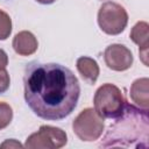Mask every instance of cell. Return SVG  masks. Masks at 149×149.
<instances>
[{
	"label": "cell",
	"instance_id": "1",
	"mask_svg": "<svg viewBox=\"0 0 149 149\" xmlns=\"http://www.w3.org/2000/svg\"><path fill=\"white\" fill-rule=\"evenodd\" d=\"M24 100L38 118L57 121L76 108L80 85L73 72L57 63L31 62L23 76Z\"/></svg>",
	"mask_w": 149,
	"mask_h": 149
},
{
	"label": "cell",
	"instance_id": "2",
	"mask_svg": "<svg viewBox=\"0 0 149 149\" xmlns=\"http://www.w3.org/2000/svg\"><path fill=\"white\" fill-rule=\"evenodd\" d=\"M148 111L126 102L122 114L115 118L101 140L100 147H148Z\"/></svg>",
	"mask_w": 149,
	"mask_h": 149
},
{
	"label": "cell",
	"instance_id": "3",
	"mask_svg": "<svg viewBox=\"0 0 149 149\" xmlns=\"http://www.w3.org/2000/svg\"><path fill=\"white\" fill-rule=\"evenodd\" d=\"M126 102L122 91L111 83L99 86L93 97L94 109L104 119H115L120 116Z\"/></svg>",
	"mask_w": 149,
	"mask_h": 149
},
{
	"label": "cell",
	"instance_id": "4",
	"mask_svg": "<svg viewBox=\"0 0 149 149\" xmlns=\"http://www.w3.org/2000/svg\"><path fill=\"white\" fill-rule=\"evenodd\" d=\"M98 24L107 35L121 34L128 23V13L118 2L106 1L98 10Z\"/></svg>",
	"mask_w": 149,
	"mask_h": 149
},
{
	"label": "cell",
	"instance_id": "5",
	"mask_svg": "<svg viewBox=\"0 0 149 149\" xmlns=\"http://www.w3.org/2000/svg\"><path fill=\"white\" fill-rule=\"evenodd\" d=\"M105 122L94 108L83 109L73 120L72 129L77 137L84 142L97 141L104 133Z\"/></svg>",
	"mask_w": 149,
	"mask_h": 149
},
{
	"label": "cell",
	"instance_id": "6",
	"mask_svg": "<svg viewBox=\"0 0 149 149\" xmlns=\"http://www.w3.org/2000/svg\"><path fill=\"white\" fill-rule=\"evenodd\" d=\"M66 133L54 126L43 125L36 133L30 134L24 143L28 149H58L66 144Z\"/></svg>",
	"mask_w": 149,
	"mask_h": 149
},
{
	"label": "cell",
	"instance_id": "7",
	"mask_svg": "<svg viewBox=\"0 0 149 149\" xmlns=\"http://www.w3.org/2000/svg\"><path fill=\"white\" fill-rule=\"evenodd\" d=\"M104 59L108 69L113 71H126L134 62L132 51L123 44L114 43L108 45L104 51Z\"/></svg>",
	"mask_w": 149,
	"mask_h": 149
},
{
	"label": "cell",
	"instance_id": "8",
	"mask_svg": "<svg viewBox=\"0 0 149 149\" xmlns=\"http://www.w3.org/2000/svg\"><path fill=\"white\" fill-rule=\"evenodd\" d=\"M130 40L139 45L141 61L148 66V47H149V24L146 21H139L130 30Z\"/></svg>",
	"mask_w": 149,
	"mask_h": 149
},
{
	"label": "cell",
	"instance_id": "9",
	"mask_svg": "<svg viewBox=\"0 0 149 149\" xmlns=\"http://www.w3.org/2000/svg\"><path fill=\"white\" fill-rule=\"evenodd\" d=\"M12 47L14 51L20 56H30L36 52L38 48V42L36 36L28 30L19 31L12 42Z\"/></svg>",
	"mask_w": 149,
	"mask_h": 149
},
{
	"label": "cell",
	"instance_id": "10",
	"mask_svg": "<svg viewBox=\"0 0 149 149\" xmlns=\"http://www.w3.org/2000/svg\"><path fill=\"white\" fill-rule=\"evenodd\" d=\"M132 101L142 109H149V79L147 77L135 79L129 88Z\"/></svg>",
	"mask_w": 149,
	"mask_h": 149
},
{
	"label": "cell",
	"instance_id": "11",
	"mask_svg": "<svg viewBox=\"0 0 149 149\" xmlns=\"http://www.w3.org/2000/svg\"><path fill=\"white\" fill-rule=\"evenodd\" d=\"M76 66H77L79 74L81 76V78L87 84L93 85L97 81L99 73H100V69H99V65L95 59H93L88 56H81L77 59Z\"/></svg>",
	"mask_w": 149,
	"mask_h": 149
},
{
	"label": "cell",
	"instance_id": "12",
	"mask_svg": "<svg viewBox=\"0 0 149 149\" xmlns=\"http://www.w3.org/2000/svg\"><path fill=\"white\" fill-rule=\"evenodd\" d=\"M12 33V19L10 16L0 9V41H5Z\"/></svg>",
	"mask_w": 149,
	"mask_h": 149
},
{
	"label": "cell",
	"instance_id": "13",
	"mask_svg": "<svg viewBox=\"0 0 149 149\" xmlns=\"http://www.w3.org/2000/svg\"><path fill=\"white\" fill-rule=\"evenodd\" d=\"M12 120H13L12 107L5 101H0V130L9 126Z\"/></svg>",
	"mask_w": 149,
	"mask_h": 149
},
{
	"label": "cell",
	"instance_id": "14",
	"mask_svg": "<svg viewBox=\"0 0 149 149\" xmlns=\"http://www.w3.org/2000/svg\"><path fill=\"white\" fill-rule=\"evenodd\" d=\"M10 85V78H9V73L6 70V68L0 69V94L5 93Z\"/></svg>",
	"mask_w": 149,
	"mask_h": 149
},
{
	"label": "cell",
	"instance_id": "15",
	"mask_svg": "<svg viewBox=\"0 0 149 149\" xmlns=\"http://www.w3.org/2000/svg\"><path fill=\"white\" fill-rule=\"evenodd\" d=\"M24 146L21 144L19 141H16L15 139H9L6 140L5 142H2L0 144V148H23Z\"/></svg>",
	"mask_w": 149,
	"mask_h": 149
},
{
	"label": "cell",
	"instance_id": "16",
	"mask_svg": "<svg viewBox=\"0 0 149 149\" xmlns=\"http://www.w3.org/2000/svg\"><path fill=\"white\" fill-rule=\"evenodd\" d=\"M8 65V56L5 50L0 49V69L6 68Z\"/></svg>",
	"mask_w": 149,
	"mask_h": 149
},
{
	"label": "cell",
	"instance_id": "17",
	"mask_svg": "<svg viewBox=\"0 0 149 149\" xmlns=\"http://www.w3.org/2000/svg\"><path fill=\"white\" fill-rule=\"evenodd\" d=\"M35 1H37L38 3H42V5H51V3H54L56 0H35Z\"/></svg>",
	"mask_w": 149,
	"mask_h": 149
}]
</instances>
